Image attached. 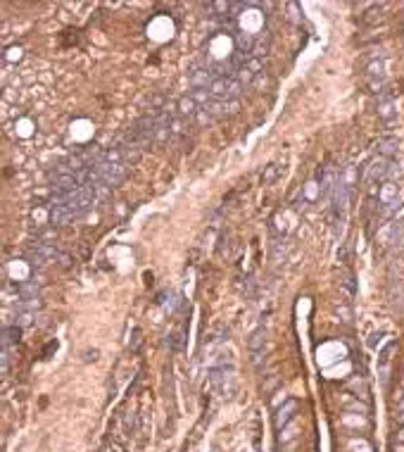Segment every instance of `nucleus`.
Here are the masks:
<instances>
[{
	"label": "nucleus",
	"instance_id": "16",
	"mask_svg": "<svg viewBox=\"0 0 404 452\" xmlns=\"http://www.w3.org/2000/svg\"><path fill=\"white\" fill-rule=\"evenodd\" d=\"M27 260H29V264H31V267H45V264H48V260H45L43 255H38L36 250H29V253H27Z\"/></svg>",
	"mask_w": 404,
	"mask_h": 452
},
{
	"label": "nucleus",
	"instance_id": "4",
	"mask_svg": "<svg viewBox=\"0 0 404 452\" xmlns=\"http://www.w3.org/2000/svg\"><path fill=\"white\" fill-rule=\"evenodd\" d=\"M74 219H76V214L67 205H53L50 207V224L53 226H69Z\"/></svg>",
	"mask_w": 404,
	"mask_h": 452
},
{
	"label": "nucleus",
	"instance_id": "1",
	"mask_svg": "<svg viewBox=\"0 0 404 452\" xmlns=\"http://www.w3.org/2000/svg\"><path fill=\"white\" fill-rule=\"evenodd\" d=\"M240 90L242 83L238 79H214V83L209 86V93L216 100H238Z\"/></svg>",
	"mask_w": 404,
	"mask_h": 452
},
{
	"label": "nucleus",
	"instance_id": "19",
	"mask_svg": "<svg viewBox=\"0 0 404 452\" xmlns=\"http://www.w3.org/2000/svg\"><path fill=\"white\" fill-rule=\"evenodd\" d=\"M316 186H319L316 181H312V183H307L305 193H307V200H309V202H314V200L319 198V193H316Z\"/></svg>",
	"mask_w": 404,
	"mask_h": 452
},
{
	"label": "nucleus",
	"instance_id": "2",
	"mask_svg": "<svg viewBox=\"0 0 404 452\" xmlns=\"http://www.w3.org/2000/svg\"><path fill=\"white\" fill-rule=\"evenodd\" d=\"M261 60L259 57H250L247 62L242 64V67H238V72H235V79L242 83V86H247V83H252L257 76L261 74Z\"/></svg>",
	"mask_w": 404,
	"mask_h": 452
},
{
	"label": "nucleus",
	"instance_id": "20",
	"mask_svg": "<svg viewBox=\"0 0 404 452\" xmlns=\"http://www.w3.org/2000/svg\"><path fill=\"white\" fill-rule=\"evenodd\" d=\"M347 409H350V412H361V414H368V405H364V402H359V400L350 402V405H347Z\"/></svg>",
	"mask_w": 404,
	"mask_h": 452
},
{
	"label": "nucleus",
	"instance_id": "17",
	"mask_svg": "<svg viewBox=\"0 0 404 452\" xmlns=\"http://www.w3.org/2000/svg\"><path fill=\"white\" fill-rule=\"evenodd\" d=\"M141 335H143V331H141V328L136 326V328H133V333H131V343H128V348H131V353H138V348H141V341H143Z\"/></svg>",
	"mask_w": 404,
	"mask_h": 452
},
{
	"label": "nucleus",
	"instance_id": "13",
	"mask_svg": "<svg viewBox=\"0 0 404 452\" xmlns=\"http://www.w3.org/2000/svg\"><path fill=\"white\" fill-rule=\"evenodd\" d=\"M383 10H385V5H373V8L368 10V12H364V17H361V24H376V22H383Z\"/></svg>",
	"mask_w": 404,
	"mask_h": 452
},
{
	"label": "nucleus",
	"instance_id": "9",
	"mask_svg": "<svg viewBox=\"0 0 404 452\" xmlns=\"http://www.w3.org/2000/svg\"><path fill=\"white\" fill-rule=\"evenodd\" d=\"M397 153H399V141H397V138L390 136V138H380V141H378V155H380V157L392 160Z\"/></svg>",
	"mask_w": 404,
	"mask_h": 452
},
{
	"label": "nucleus",
	"instance_id": "7",
	"mask_svg": "<svg viewBox=\"0 0 404 452\" xmlns=\"http://www.w3.org/2000/svg\"><path fill=\"white\" fill-rule=\"evenodd\" d=\"M271 50V34L269 31H261L259 36L254 38V45H252V57H264V55Z\"/></svg>",
	"mask_w": 404,
	"mask_h": 452
},
{
	"label": "nucleus",
	"instance_id": "15",
	"mask_svg": "<svg viewBox=\"0 0 404 452\" xmlns=\"http://www.w3.org/2000/svg\"><path fill=\"white\" fill-rule=\"evenodd\" d=\"M167 345H169L171 350H181L183 348V331H171L167 335Z\"/></svg>",
	"mask_w": 404,
	"mask_h": 452
},
{
	"label": "nucleus",
	"instance_id": "11",
	"mask_svg": "<svg viewBox=\"0 0 404 452\" xmlns=\"http://www.w3.org/2000/svg\"><path fill=\"white\" fill-rule=\"evenodd\" d=\"M397 350V343L392 341V343H387L385 348H383V353L378 355V367H380V376H383V381H387V364H390V355Z\"/></svg>",
	"mask_w": 404,
	"mask_h": 452
},
{
	"label": "nucleus",
	"instance_id": "6",
	"mask_svg": "<svg viewBox=\"0 0 404 452\" xmlns=\"http://www.w3.org/2000/svg\"><path fill=\"white\" fill-rule=\"evenodd\" d=\"M397 193H399V186L395 181H383L378 188V200L383 205H392V202H397Z\"/></svg>",
	"mask_w": 404,
	"mask_h": 452
},
{
	"label": "nucleus",
	"instance_id": "18",
	"mask_svg": "<svg viewBox=\"0 0 404 452\" xmlns=\"http://www.w3.org/2000/svg\"><path fill=\"white\" fill-rule=\"evenodd\" d=\"M347 447H350V450H354V447H361L364 452H371V445H368L366 440H359V438H350Z\"/></svg>",
	"mask_w": 404,
	"mask_h": 452
},
{
	"label": "nucleus",
	"instance_id": "5",
	"mask_svg": "<svg viewBox=\"0 0 404 452\" xmlns=\"http://www.w3.org/2000/svg\"><path fill=\"white\" fill-rule=\"evenodd\" d=\"M378 117L383 119L385 124H392L397 119V112H395V102L390 95H383V98L378 100Z\"/></svg>",
	"mask_w": 404,
	"mask_h": 452
},
{
	"label": "nucleus",
	"instance_id": "23",
	"mask_svg": "<svg viewBox=\"0 0 404 452\" xmlns=\"http://www.w3.org/2000/svg\"><path fill=\"white\" fill-rule=\"evenodd\" d=\"M395 452H404V445H397V447H395Z\"/></svg>",
	"mask_w": 404,
	"mask_h": 452
},
{
	"label": "nucleus",
	"instance_id": "14",
	"mask_svg": "<svg viewBox=\"0 0 404 452\" xmlns=\"http://www.w3.org/2000/svg\"><path fill=\"white\" fill-rule=\"evenodd\" d=\"M19 338H22V326H8V328H3V348H8L10 343H19Z\"/></svg>",
	"mask_w": 404,
	"mask_h": 452
},
{
	"label": "nucleus",
	"instance_id": "8",
	"mask_svg": "<svg viewBox=\"0 0 404 452\" xmlns=\"http://www.w3.org/2000/svg\"><path fill=\"white\" fill-rule=\"evenodd\" d=\"M17 293L22 300H41V286H38V281H24V283H19Z\"/></svg>",
	"mask_w": 404,
	"mask_h": 452
},
{
	"label": "nucleus",
	"instance_id": "21",
	"mask_svg": "<svg viewBox=\"0 0 404 452\" xmlns=\"http://www.w3.org/2000/svg\"><path fill=\"white\" fill-rule=\"evenodd\" d=\"M380 338H383V333H373V335H371V341H368V345H371V348H376V345L380 343Z\"/></svg>",
	"mask_w": 404,
	"mask_h": 452
},
{
	"label": "nucleus",
	"instance_id": "3",
	"mask_svg": "<svg viewBox=\"0 0 404 452\" xmlns=\"http://www.w3.org/2000/svg\"><path fill=\"white\" fill-rule=\"evenodd\" d=\"M297 412V400H283V405L276 409V414H274V426H276V431L281 428H286V424L295 416Z\"/></svg>",
	"mask_w": 404,
	"mask_h": 452
},
{
	"label": "nucleus",
	"instance_id": "22",
	"mask_svg": "<svg viewBox=\"0 0 404 452\" xmlns=\"http://www.w3.org/2000/svg\"><path fill=\"white\" fill-rule=\"evenodd\" d=\"M397 421H399V424H404V409H399V412H397Z\"/></svg>",
	"mask_w": 404,
	"mask_h": 452
},
{
	"label": "nucleus",
	"instance_id": "12",
	"mask_svg": "<svg viewBox=\"0 0 404 452\" xmlns=\"http://www.w3.org/2000/svg\"><path fill=\"white\" fill-rule=\"evenodd\" d=\"M283 169H286V167H281V164H276V162H271L269 167H264V172H261V183H264V186H269V183H274V181L279 179L281 174H283Z\"/></svg>",
	"mask_w": 404,
	"mask_h": 452
},
{
	"label": "nucleus",
	"instance_id": "10",
	"mask_svg": "<svg viewBox=\"0 0 404 452\" xmlns=\"http://www.w3.org/2000/svg\"><path fill=\"white\" fill-rule=\"evenodd\" d=\"M266 335H269L266 326H259V328H254V331L250 333V338H247V348H250L252 353H259L261 348H264V343H266Z\"/></svg>",
	"mask_w": 404,
	"mask_h": 452
}]
</instances>
